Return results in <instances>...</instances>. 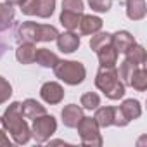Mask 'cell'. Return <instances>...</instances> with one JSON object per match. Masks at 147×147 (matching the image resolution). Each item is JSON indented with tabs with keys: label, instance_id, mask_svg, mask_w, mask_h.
I'll return each instance as SVG.
<instances>
[{
	"label": "cell",
	"instance_id": "cell-30",
	"mask_svg": "<svg viewBox=\"0 0 147 147\" xmlns=\"http://www.w3.org/2000/svg\"><path fill=\"white\" fill-rule=\"evenodd\" d=\"M12 145V140L9 138L7 135V128L2 121V118H0V147H11Z\"/></svg>",
	"mask_w": 147,
	"mask_h": 147
},
{
	"label": "cell",
	"instance_id": "cell-23",
	"mask_svg": "<svg viewBox=\"0 0 147 147\" xmlns=\"http://www.w3.org/2000/svg\"><path fill=\"white\" fill-rule=\"evenodd\" d=\"M14 7L12 4L5 2V4H0V31H5L7 28H11L12 21H14Z\"/></svg>",
	"mask_w": 147,
	"mask_h": 147
},
{
	"label": "cell",
	"instance_id": "cell-24",
	"mask_svg": "<svg viewBox=\"0 0 147 147\" xmlns=\"http://www.w3.org/2000/svg\"><path fill=\"white\" fill-rule=\"evenodd\" d=\"M138 66L137 64H133V62H130V61H123L121 64H119V71H118V76H119V80L125 83V87L130 83V78H131V75H133V71L137 69Z\"/></svg>",
	"mask_w": 147,
	"mask_h": 147
},
{
	"label": "cell",
	"instance_id": "cell-16",
	"mask_svg": "<svg viewBox=\"0 0 147 147\" xmlns=\"http://www.w3.org/2000/svg\"><path fill=\"white\" fill-rule=\"evenodd\" d=\"M21 111H23V116L26 119H35L36 116L40 114H45V106H42L38 100L35 99H26L24 102H21Z\"/></svg>",
	"mask_w": 147,
	"mask_h": 147
},
{
	"label": "cell",
	"instance_id": "cell-18",
	"mask_svg": "<svg viewBox=\"0 0 147 147\" xmlns=\"http://www.w3.org/2000/svg\"><path fill=\"white\" fill-rule=\"evenodd\" d=\"M35 62L40 64L42 67H54L59 62V57H57V54L50 52L49 49H36V52H35Z\"/></svg>",
	"mask_w": 147,
	"mask_h": 147
},
{
	"label": "cell",
	"instance_id": "cell-32",
	"mask_svg": "<svg viewBox=\"0 0 147 147\" xmlns=\"http://www.w3.org/2000/svg\"><path fill=\"white\" fill-rule=\"evenodd\" d=\"M4 50H5V43H2V42H0V55L4 54Z\"/></svg>",
	"mask_w": 147,
	"mask_h": 147
},
{
	"label": "cell",
	"instance_id": "cell-6",
	"mask_svg": "<svg viewBox=\"0 0 147 147\" xmlns=\"http://www.w3.org/2000/svg\"><path fill=\"white\" fill-rule=\"evenodd\" d=\"M82 144L88 145V147H100L102 145V135H100V126L97 125V121L94 118H87L83 116L80 119V123L76 125Z\"/></svg>",
	"mask_w": 147,
	"mask_h": 147
},
{
	"label": "cell",
	"instance_id": "cell-3",
	"mask_svg": "<svg viewBox=\"0 0 147 147\" xmlns=\"http://www.w3.org/2000/svg\"><path fill=\"white\" fill-rule=\"evenodd\" d=\"M59 35L55 26L38 24L33 21H26L18 28L16 40L18 43H38V42H52Z\"/></svg>",
	"mask_w": 147,
	"mask_h": 147
},
{
	"label": "cell",
	"instance_id": "cell-22",
	"mask_svg": "<svg viewBox=\"0 0 147 147\" xmlns=\"http://www.w3.org/2000/svg\"><path fill=\"white\" fill-rule=\"evenodd\" d=\"M83 12H71V11H62L61 12V24L67 30V31H75L78 30V24H80V19H82Z\"/></svg>",
	"mask_w": 147,
	"mask_h": 147
},
{
	"label": "cell",
	"instance_id": "cell-2",
	"mask_svg": "<svg viewBox=\"0 0 147 147\" xmlns=\"http://www.w3.org/2000/svg\"><path fill=\"white\" fill-rule=\"evenodd\" d=\"M95 87L111 100H119L125 97V83L118 76L116 67H102L95 75Z\"/></svg>",
	"mask_w": 147,
	"mask_h": 147
},
{
	"label": "cell",
	"instance_id": "cell-26",
	"mask_svg": "<svg viewBox=\"0 0 147 147\" xmlns=\"http://www.w3.org/2000/svg\"><path fill=\"white\" fill-rule=\"evenodd\" d=\"M106 43H111V33H102V31H97V33H94L92 35V40H90V49L95 52L97 49H100L102 45H106Z\"/></svg>",
	"mask_w": 147,
	"mask_h": 147
},
{
	"label": "cell",
	"instance_id": "cell-29",
	"mask_svg": "<svg viewBox=\"0 0 147 147\" xmlns=\"http://www.w3.org/2000/svg\"><path fill=\"white\" fill-rule=\"evenodd\" d=\"M62 11L83 12V0H62Z\"/></svg>",
	"mask_w": 147,
	"mask_h": 147
},
{
	"label": "cell",
	"instance_id": "cell-33",
	"mask_svg": "<svg viewBox=\"0 0 147 147\" xmlns=\"http://www.w3.org/2000/svg\"><path fill=\"white\" fill-rule=\"evenodd\" d=\"M54 144H67V142H62V140H50V145H54Z\"/></svg>",
	"mask_w": 147,
	"mask_h": 147
},
{
	"label": "cell",
	"instance_id": "cell-20",
	"mask_svg": "<svg viewBox=\"0 0 147 147\" xmlns=\"http://www.w3.org/2000/svg\"><path fill=\"white\" fill-rule=\"evenodd\" d=\"M125 59H126V61H130V62H133V64H137V66H144V64H145V61H147L145 49L135 42V43H133L126 52H125Z\"/></svg>",
	"mask_w": 147,
	"mask_h": 147
},
{
	"label": "cell",
	"instance_id": "cell-12",
	"mask_svg": "<svg viewBox=\"0 0 147 147\" xmlns=\"http://www.w3.org/2000/svg\"><path fill=\"white\" fill-rule=\"evenodd\" d=\"M97 52V57H99V62L102 67H114L118 64V50L113 47V43H106L102 45L100 49L95 50Z\"/></svg>",
	"mask_w": 147,
	"mask_h": 147
},
{
	"label": "cell",
	"instance_id": "cell-21",
	"mask_svg": "<svg viewBox=\"0 0 147 147\" xmlns=\"http://www.w3.org/2000/svg\"><path fill=\"white\" fill-rule=\"evenodd\" d=\"M128 87L135 88L137 92H144V90L147 88V71H145L144 66H138V67L133 71V75H131V78H130Z\"/></svg>",
	"mask_w": 147,
	"mask_h": 147
},
{
	"label": "cell",
	"instance_id": "cell-14",
	"mask_svg": "<svg viewBox=\"0 0 147 147\" xmlns=\"http://www.w3.org/2000/svg\"><path fill=\"white\" fill-rule=\"evenodd\" d=\"M78 28H80V33L82 35H94V33H97V31H100L102 30V19L99 18V16H82V19H80V24H78Z\"/></svg>",
	"mask_w": 147,
	"mask_h": 147
},
{
	"label": "cell",
	"instance_id": "cell-8",
	"mask_svg": "<svg viewBox=\"0 0 147 147\" xmlns=\"http://www.w3.org/2000/svg\"><path fill=\"white\" fill-rule=\"evenodd\" d=\"M19 7L26 16H38L47 19L55 11V0H21Z\"/></svg>",
	"mask_w": 147,
	"mask_h": 147
},
{
	"label": "cell",
	"instance_id": "cell-27",
	"mask_svg": "<svg viewBox=\"0 0 147 147\" xmlns=\"http://www.w3.org/2000/svg\"><path fill=\"white\" fill-rule=\"evenodd\" d=\"M11 95H12V85L4 76H0V106L7 102L11 99Z\"/></svg>",
	"mask_w": 147,
	"mask_h": 147
},
{
	"label": "cell",
	"instance_id": "cell-19",
	"mask_svg": "<svg viewBox=\"0 0 147 147\" xmlns=\"http://www.w3.org/2000/svg\"><path fill=\"white\" fill-rule=\"evenodd\" d=\"M35 52H36L35 43H19L16 50V59L21 64H31L35 62Z\"/></svg>",
	"mask_w": 147,
	"mask_h": 147
},
{
	"label": "cell",
	"instance_id": "cell-10",
	"mask_svg": "<svg viewBox=\"0 0 147 147\" xmlns=\"http://www.w3.org/2000/svg\"><path fill=\"white\" fill-rule=\"evenodd\" d=\"M57 49L64 54H73V52H76L78 47H80V36L75 33V31H66V33H59L57 38Z\"/></svg>",
	"mask_w": 147,
	"mask_h": 147
},
{
	"label": "cell",
	"instance_id": "cell-17",
	"mask_svg": "<svg viewBox=\"0 0 147 147\" xmlns=\"http://www.w3.org/2000/svg\"><path fill=\"white\" fill-rule=\"evenodd\" d=\"M94 119L97 121V125L100 128H107L114 125V107L111 106H104V107H97Z\"/></svg>",
	"mask_w": 147,
	"mask_h": 147
},
{
	"label": "cell",
	"instance_id": "cell-31",
	"mask_svg": "<svg viewBox=\"0 0 147 147\" xmlns=\"http://www.w3.org/2000/svg\"><path fill=\"white\" fill-rule=\"evenodd\" d=\"M7 2H9V4H12V5H19L21 0H7Z\"/></svg>",
	"mask_w": 147,
	"mask_h": 147
},
{
	"label": "cell",
	"instance_id": "cell-4",
	"mask_svg": "<svg viewBox=\"0 0 147 147\" xmlns=\"http://www.w3.org/2000/svg\"><path fill=\"white\" fill-rule=\"evenodd\" d=\"M52 69H54L55 78H59L66 85H80V83H83V80L87 76L85 66L78 61H61L59 59V62Z\"/></svg>",
	"mask_w": 147,
	"mask_h": 147
},
{
	"label": "cell",
	"instance_id": "cell-5",
	"mask_svg": "<svg viewBox=\"0 0 147 147\" xmlns=\"http://www.w3.org/2000/svg\"><path fill=\"white\" fill-rule=\"evenodd\" d=\"M31 128V137L36 140V144H45L50 140V137L55 133L57 130V121L54 116L50 114H40L33 119V125L30 126Z\"/></svg>",
	"mask_w": 147,
	"mask_h": 147
},
{
	"label": "cell",
	"instance_id": "cell-13",
	"mask_svg": "<svg viewBox=\"0 0 147 147\" xmlns=\"http://www.w3.org/2000/svg\"><path fill=\"white\" fill-rule=\"evenodd\" d=\"M111 43L118 50V54H125L135 43V38H133V35L130 31L121 30V31H116L114 35H111Z\"/></svg>",
	"mask_w": 147,
	"mask_h": 147
},
{
	"label": "cell",
	"instance_id": "cell-25",
	"mask_svg": "<svg viewBox=\"0 0 147 147\" xmlns=\"http://www.w3.org/2000/svg\"><path fill=\"white\" fill-rule=\"evenodd\" d=\"M80 104L83 106V109L92 111V109H97V107L100 106V97H99L95 92H87V94H83V95H82Z\"/></svg>",
	"mask_w": 147,
	"mask_h": 147
},
{
	"label": "cell",
	"instance_id": "cell-1",
	"mask_svg": "<svg viewBox=\"0 0 147 147\" xmlns=\"http://www.w3.org/2000/svg\"><path fill=\"white\" fill-rule=\"evenodd\" d=\"M2 121L7 128V133H11L12 137V142L18 144V145H24L30 142L31 138V128L30 125L26 123L24 116H23V111H21V102H12L4 116H2Z\"/></svg>",
	"mask_w": 147,
	"mask_h": 147
},
{
	"label": "cell",
	"instance_id": "cell-28",
	"mask_svg": "<svg viewBox=\"0 0 147 147\" xmlns=\"http://www.w3.org/2000/svg\"><path fill=\"white\" fill-rule=\"evenodd\" d=\"M88 5L95 12H107L113 5V0H88Z\"/></svg>",
	"mask_w": 147,
	"mask_h": 147
},
{
	"label": "cell",
	"instance_id": "cell-9",
	"mask_svg": "<svg viewBox=\"0 0 147 147\" xmlns=\"http://www.w3.org/2000/svg\"><path fill=\"white\" fill-rule=\"evenodd\" d=\"M40 97L50 104V106H55V104H61L62 99H64V88L62 85H59L57 82H47L42 85L40 88Z\"/></svg>",
	"mask_w": 147,
	"mask_h": 147
},
{
	"label": "cell",
	"instance_id": "cell-11",
	"mask_svg": "<svg viewBox=\"0 0 147 147\" xmlns=\"http://www.w3.org/2000/svg\"><path fill=\"white\" fill-rule=\"evenodd\" d=\"M83 107L76 106V104H67L64 106V109L61 111V118H62V123L64 126L67 128H76V125L80 123V119L83 118Z\"/></svg>",
	"mask_w": 147,
	"mask_h": 147
},
{
	"label": "cell",
	"instance_id": "cell-15",
	"mask_svg": "<svg viewBox=\"0 0 147 147\" xmlns=\"http://www.w3.org/2000/svg\"><path fill=\"white\" fill-rule=\"evenodd\" d=\"M126 16L131 21H140L147 14L145 7V0H126Z\"/></svg>",
	"mask_w": 147,
	"mask_h": 147
},
{
	"label": "cell",
	"instance_id": "cell-7",
	"mask_svg": "<svg viewBox=\"0 0 147 147\" xmlns=\"http://www.w3.org/2000/svg\"><path fill=\"white\" fill-rule=\"evenodd\" d=\"M142 116V106L137 99H126L119 107H114V125L126 126L130 121L138 119Z\"/></svg>",
	"mask_w": 147,
	"mask_h": 147
}]
</instances>
